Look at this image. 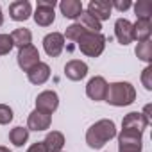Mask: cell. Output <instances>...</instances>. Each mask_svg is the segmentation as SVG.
Returning a JSON list of instances; mask_svg holds the SVG:
<instances>
[{"instance_id": "20", "label": "cell", "mask_w": 152, "mask_h": 152, "mask_svg": "<svg viewBox=\"0 0 152 152\" xmlns=\"http://www.w3.org/2000/svg\"><path fill=\"white\" fill-rule=\"evenodd\" d=\"M11 39H13V45L18 47V48H23V47H29L32 45V32L29 29H15L13 34H9Z\"/></svg>"}, {"instance_id": "28", "label": "cell", "mask_w": 152, "mask_h": 152, "mask_svg": "<svg viewBox=\"0 0 152 152\" xmlns=\"http://www.w3.org/2000/svg\"><path fill=\"white\" fill-rule=\"evenodd\" d=\"M141 84L147 91L152 90V64H148L143 72H141Z\"/></svg>"}, {"instance_id": "30", "label": "cell", "mask_w": 152, "mask_h": 152, "mask_svg": "<svg viewBox=\"0 0 152 152\" xmlns=\"http://www.w3.org/2000/svg\"><path fill=\"white\" fill-rule=\"evenodd\" d=\"M27 152H47V148H45L43 141H36V143H32V145L27 148Z\"/></svg>"}, {"instance_id": "32", "label": "cell", "mask_w": 152, "mask_h": 152, "mask_svg": "<svg viewBox=\"0 0 152 152\" xmlns=\"http://www.w3.org/2000/svg\"><path fill=\"white\" fill-rule=\"evenodd\" d=\"M0 152H11L7 147H2V145H0Z\"/></svg>"}, {"instance_id": "22", "label": "cell", "mask_w": 152, "mask_h": 152, "mask_svg": "<svg viewBox=\"0 0 152 152\" xmlns=\"http://www.w3.org/2000/svg\"><path fill=\"white\" fill-rule=\"evenodd\" d=\"M27 140H29V129L27 127H15V129H11V132H9V141L15 145V147H23L25 143H27Z\"/></svg>"}, {"instance_id": "7", "label": "cell", "mask_w": 152, "mask_h": 152, "mask_svg": "<svg viewBox=\"0 0 152 152\" xmlns=\"http://www.w3.org/2000/svg\"><path fill=\"white\" fill-rule=\"evenodd\" d=\"M57 107H59V97H57L56 91L45 90V91H41L36 97V109L38 111H43L47 115H52Z\"/></svg>"}, {"instance_id": "25", "label": "cell", "mask_w": 152, "mask_h": 152, "mask_svg": "<svg viewBox=\"0 0 152 152\" xmlns=\"http://www.w3.org/2000/svg\"><path fill=\"white\" fill-rule=\"evenodd\" d=\"M134 13H136L138 20L140 18L150 20V16H152V6H150V2H148V0H138V2L134 4Z\"/></svg>"}, {"instance_id": "6", "label": "cell", "mask_w": 152, "mask_h": 152, "mask_svg": "<svg viewBox=\"0 0 152 152\" xmlns=\"http://www.w3.org/2000/svg\"><path fill=\"white\" fill-rule=\"evenodd\" d=\"M16 61H18V66L23 70V72H29L32 66H36L39 63V52L34 45H29V47H23L18 50V56H16Z\"/></svg>"}, {"instance_id": "1", "label": "cell", "mask_w": 152, "mask_h": 152, "mask_svg": "<svg viewBox=\"0 0 152 152\" xmlns=\"http://www.w3.org/2000/svg\"><path fill=\"white\" fill-rule=\"evenodd\" d=\"M116 136V125L109 118H102L95 122L86 131V143L90 148H102L107 141H111Z\"/></svg>"}, {"instance_id": "29", "label": "cell", "mask_w": 152, "mask_h": 152, "mask_svg": "<svg viewBox=\"0 0 152 152\" xmlns=\"http://www.w3.org/2000/svg\"><path fill=\"white\" fill-rule=\"evenodd\" d=\"M131 6H132V4H131V0H115V2H111V7L118 9L120 13L127 11V9H129Z\"/></svg>"}, {"instance_id": "5", "label": "cell", "mask_w": 152, "mask_h": 152, "mask_svg": "<svg viewBox=\"0 0 152 152\" xmlns=\"http://www.w3.org/2000/svg\"><path fill=\"white\" fill-rule=\"evenodd\" d=\"M141 132L134 131H122L118 134V152H141L143 141Z\"/></svg>"}, {"instance_id": "8", "label": "cell", "mask_w": 152, "mask_h": 152, "mask_svg": "<svg viewBox=\"0 0 152 152\" xmlns=\"http://www.w3.org/2000/svg\"><path fill=\"white\" fill-rule=\"evenodd\" d=\"M148 124L150 122L140 111H132V113H129V115L124 116V120H122V131H134V132H141L143 134V131L148 127Z\"/></svg>"}, {"instance_id": "19", "label": "cell", "mask_w": 152, "mask_h": 152, "mask_svg": "<svg viewBox=\"0 0 152 152\" xmlns=\"http://www.w3.org/2000/svg\"><path fill=\"white\" fill-rule=\"evenodd\" d=\"M43 145H45L47 152H63V147H64V134L59 132V131H50V132L45 136Z\"/></svg>"}, {"instance_id": "4", "label": "cell", "mask_w": 152, "mask_h": 152, "mask_svg": "<svg viewBox=\"0 0 152 152\" xmlns=\"http://www.w3.org/2000/svg\"><path fill=\"white\" fill-rule=\"evenodd\" d=\"M57 6L56 0H38L36 4V11H34V22L39 27H50L56 20V13L54 7Z\"/></svg>"}, {"instance_id": "24", "label": "cell", "mask_w": 152, "mask_h": 152, "mask_svg": "<svg viewBox=\"0 0 152 152\" xmlns=\"http://www.w3.org/2000/svg\"><path fill=\"white\" fill-rule=\"evenodd\" d=\"M136 56H138V59H141V61H145V63H152V41L148 39V41H141V43H138V47H136Z\"/></svg>"}, {"instance_id": "31", "label": "cell", "mask_w": 152, "mask_h": 152, "mask_svg": "<svg viewBox=\"0 0 152 152\" xmlns=\"http://www.w3.org/2000/svg\"><path fill=\"white\" fill-rule=\"evenodd\" d=\"M4 23V15H2V7H0V25Z\"/></svg>"}, {"instance_id": "15", "label": "cell", "mask_w": 152, "mask_h": 152, "mask_svg": "<svg viewBox=\"0 0 152 152\" xmlns=\"http://www.w3.org/2000/svg\"><path fill=\"white\" fill-rule=\"evenodd\" d=\"M115 36L120 45H129L134 41L132 38V23L125 18H118L115 22Z\"/></svg>"}, {"instance_id": "12", "label": "cell", "mask_w": 152, "mask_h": 152, "mask_svg": "<svg viewBox=\"0 0 152 152\" xmlns=\"http://www.w3.org/2000/svg\"><path fill=\"white\" fill-rule=\"evenodd\" d=\"M50 124H52V115H47V113L38 111V109H34L29 115V118H27V129L29 131H36V132L47 131L50 127Z\"/></svg>"}, {"instance_id": "2", "label": "cell", "mask_w": 152, "mask_h": 152, "mask_svg": "<svg viewBox=\"0 0 152 152\" xmlns=\"http://www.w3.org/2000/svg\"><path fill=\"white\" fill-rule=\"evenodd\" d=\"M104 100L115 107H125L136 100V90L131 83H124V81L111 83V84H107V91H106Z\"/></svg>"}, {"instance_id": "3", "label": "cell", "mask_w": 152, "mask_h": 152, "mask_svg": "<svg viewBox=\"0 0 152 152\" xmlns=\"http://www.w3.org/2000/svg\"><path fill=\"white\" fill-rule=\"evenodd\" d=\"M77 43L79 50L88 57H99L106 48V38L100 32H86Z\"/></svg>"}, {"instance_id": "10", "label": "cell", "mask_w": 152, "mask_h": 152, "mask_svg": "<svg viewBox=\"0 0 152 152\" xmlns=\"http://www.w3.org/2000/svg\"><path fill=\"white\" fill-rule=\"evenodd\" d=\"M43 48L47 52V56L50 57H57L61 56L63 48H64V38L61 32H50L43 38Z\"/></svg>"}, {"instance_id": "21", "label": "cell", "mask_w": 152, "mask_h": 152, "mask_svg": "<svg viewBox=\"0 0 152 152\" xmlns=\"http://www.w3.org/2000/svg\"><path fill=\"white\" fill-rule=\"evenodd\" d=\"M77 20H79V23H81L88 32H100V29H102V23H100L95 16H91L88 11H83Z\"/></svg>"}, {"instance_id": "17", "label": "cell", "mask_w": 152, "mask_h": 152, "mask_svg": "<svg viewBox=\"0 0 152 152\" xmlns=\"http://www.w3.org/2000/svg\"><path fill=\"white\" fill-rule=\"evenodd\" d=\"M150 34H152V23H150V20L140 18V20H136V23H132V38L138 43L148 41Z\"/></svg>"}, {"instance_id": "18", "label": "cell", "mask_w": 152, "mask_h": 152, "mask_svg": "<svg viewBox=\"0 0 152 152\" xmlns=\"http://www.w3.org/2000/svg\"><path fill=\"white\" fill-rule=\"evenodd\" d=\"M59 9H61V15L68 20H77L79 15L84 11L81 0H63L59 4Z\"/></svg>"}, {"instance_id": "16", "label": "cell", "mask_w": 152, "mask_h": 152, "mask_svg": "<svg viewBox=\"0 0 152 152\" xmlns=\"http://www.w3.org/2000/svg\"><path fill=\"white\" fill-rule=\"evenodd\" d=\"M111 2H106V0H91L88 4V13L91 16H95L99 22H104V20H109L111 16Z\"/></svg>"}, {"instance_id": "14", "label": "cell", "mask_w": 152, "mask_h": 152, "mask_svg": "<svg viewBox=\"0 0 152 152\" xmlns=\"http://www.w3.org/2000/svg\"><path fill=\"white\" fill-rule=\"evenodd\" d=\"M27 79H29V83H32V84H36V86L45 84V83L50 79V66H48L47 63L39 61L36 66H32V68L27 72Z\"/></svg>"}, {"instance_id": "26", "label": "cell", "mask_w": 152, "mask_h": 152, "mask_svg": "<svg viewBox=\"0 0 152 152\" xmlns=\"http://www.w3.org/2000/svg\"><path fill=\"white\" fill-rule=\"evenodd\" d=\"M13 109L7 104H0V125H7L9 122H13Z\"/></svg>"}, {"instance_id": "23", "label": "cell", "mask_w": 152, "mask_h": 152, "mask_svg": "<svg viewBox=\"0 0 152 152\" xmlns=\"http://www.w3.org/2000/svg\"><path fill=\"white\" fill-rule=\"evenodd\" d=\"M86 32H88V31H86L81 23H72V25H68V27H66V31H64L63 38H66V39H70V41H79Z\"/></svg>"}, {"instance_id": "13", "label": "cell", "mask_w": 152, "mask_h": 152, "mask_svg": "<svg viewBox=\"0 0 152 152\" xmlns=\"http://www.w3.org/2000/svg\"><path fill=\"white\" fill-rule=\"evenodd\" d=\"M32 15V6L29 0H16L9 6V16L15 22H25Z\"/></svg>"}, {"instance_id": "9", "label": "cell", "mask_w": 152, "mask_h": 152, "mask_svg": "<svg viewBox=\"0 0 152 152\" xmlns=\"http://www.w3.org/2000/svg\"><path fill=\"white\" fill-rule=\"evenodd\" d=\"M106 91H107V83L104 77H100V75H95V77H91L86 84V95L95 100V102H100L106 99Z\"/></svg>"}, {"instance_id": "27", "label": "cell", "mask_w": 152, "mask_h": 152, "mask_svg": "<svg viewBox=\"0 0 152 152\" xmlns=\"http://www.w3.org/2000/svg\"><path fill=\"white\" fill-rule=\"evenodd\" d=\"M13 39L9 34H0V56H6L13 50Z\"/></svg>"}, {"instance_id": "11", "label": "cell", "mask_w": 152, "mask_h": 152, "mask_svg": "<svg viewBox=\"0 0 152 152\" xmlns=\"http://www.w3.org/2000/svg\"><path fill=\"white\" fill-rule=\"evenodd\" d=\"M64 75L70 81H83L88 75V64L81 59H72L64 64Z\"/></svg>"}]
</instances>
